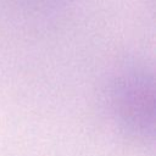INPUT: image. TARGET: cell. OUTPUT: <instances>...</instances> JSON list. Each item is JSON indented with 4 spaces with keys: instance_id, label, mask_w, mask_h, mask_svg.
I'll list each match as a JSON object with an SVG mask.
<instances>
[{
    "instance_id": "cell-1",
    "label": "cell",
    "mask_w": 156,
    "mask_h": 156,
    "mask_svg": "<svg viewBox=\"0 0 156 156\" xmlns=\"http://www.w3.org/2000/svg\"><path fill=\"white\" fill-rule=\"evenodd\" d=\"M112 105L126 132L146 135L154 124V85L144 69L123 71L113 82Z\"/></svg>"
}]
</instances>
